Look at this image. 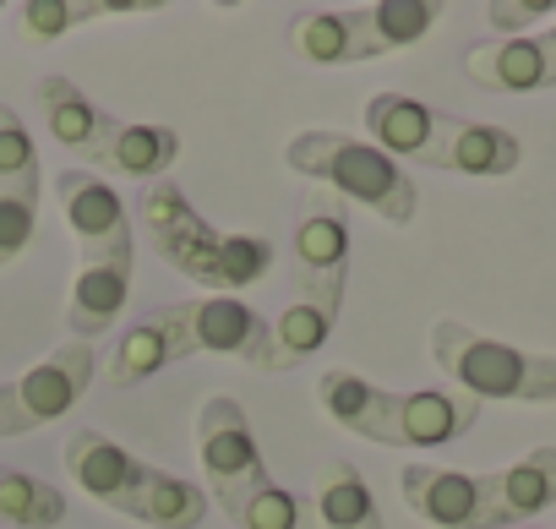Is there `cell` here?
Listing matches in <instances>:
<instances>
[{"mask_svg":"<svg viewBox=\"0 0 556 529\" xmlns=\"http://www.w3.org/2000/svg\"><path fill=\"white\" fill-rule=\"evenodd\" d=\"M66 469L93 502H104L110 513H126L137 524H153V529H197L213 507L202 486L131 458L121 442H110L93 426L66 437Z\"/></svg>","mask_w":556,"mask_h":529,"instance_id":"6da1fadb","label":"cell"},{"mask_svg":"<svg viewBox=\"0 0 556 529\" xmlns=\"http://www.w3.org/2000/svg\"><path fill=\"white\" fill-rule=\"evenodd\" d=\"M431 361L442 377H453L469 399H507V404H556V355H534L518 344H502L491 333H475L469 323L442 317L431 328Z\"/></svg>","mask_w":556,"mask_h":529,"instance_id":"7a4b0ae2","label":"cell"},{"mask_svg":"<svg viewBox=\"0 0 556 529\" xmlns=\"http://www.w3.org/2000/svg\"><path fill=\"white\" fill-rule=\"evenodd\" d=\"M285 159H290L295 175L328 180L339 197L371 207V213L388 218V224H409L415 207H420L415 180H409L388 153H377V148L361 142V137H344V131H301V137L285 148Z\"/></svg>","mask_w":556,"mask_h":529,"instance_id":"3957f363","label":"cell"},{"mask_svg":"<svg viewBox=\"0 0 556 529\" xmlns=\"http://www.w3.org/2000/svg\"><path fill=\"white\" fill-rule=\"evenodd\" d=\"M142 224L153 235V251L169 262L175 274L197 279L202 290H224V235L186 202V191L164 175L148 180L142 191Z\"/></svg>","mask_w":556,"mask_h":529,"instance_id":"277c9868","label":"cell"},{"mask_svg":"<svg viewBox=\"0 0 556 529\" xmlns=\"http://www.w3.org/2000/svg\"><path fill=\"white\" fill-rule=\"evenodd\" d=\"M197 458H202V475L213 486L207 502H218L229 518L240 513L245 491L267 480V464H262V448L251 437V420H245L240 399H229V393H213L197 410Z\"/></svg>","mask_w":556,"mask_h":529,"instance_id":"5b68a950","label":"cell"},{"mask_svg":"<svg viewBox=\"0 0 556 529\" xmlns=\"http://www.w3.org/2000/svg\"><path fill=\"white\" fill-rule=\"evenodd\" d=\"M93 377H99V350L83 344V339H66L39 366H28L17 382H7V431L12 437H28V431L61 420L88 393Z\"/></svg>","mask_w":556,"mask_h":529,"instance_id":"8992f818","label":"cell"},{"mask_svg":"<svg viewBox=\"0 0 556 529\" xmlns=\"http://www.w3.org/2000/svg\"><path fill=\"white\" fill-rule=\"evenodd\" d=\"M55 197H61V213H66L72 235H77V256L83 262H104V256H115V251L131 245L126 202L93 169H61L55 175Z\"/></svg>","mask_w":556,"mask_h":529,"instance_id":"52a82bcc","label":"cell"},{"mask_svg":"<svg viewBox=\"0 0 556 529\" xmlns=\"http://www.w3.org/2000/svg\"><path fill=\"white\" fill-rule=\"evenodd\" d=\"M399 486H404L409 513L426 518V524H437V529H496L485 475L442 469V464H409Z\"/></svg>","mask_w":556,"mask_h":529,"instance_id":"ba28073f","label":"cell"},{"mask_svg":"<svg viewBox=\"0 0 556 529\" xmlns=\"http://www.w3.org/2000/svg\"><path fill=\"white\" fill-rule=\"evenodd\" d=\"M191 339H197V350L235 355L251 371H290V361L278 355V344H273V323L256 306H245L240 295L191 301Z\"/></svg>","mask_w":556,"mask_h":529,"instance_id":"9c48e42d","label":"cell"},{"mask_svg":"<svg viewBox=\"0 0 556 529\" xmlns=\"http://www.w3.org/2000/svg\"><path fill=\"white\" fill-rule=\"evenodd\" d=\"M197 355V339H191V301H169L159 312H148L142 323L126 328L115 361H110V382L115 388H137L148 377H159L164 366Z\"/></svg>","mask_w":556,"mask_h":529,"instance_id":"30bf717a","label":"cell"},{"mask_svg":"<svg viewBox=\"0 0 556 529\" xmlns=\"http://www.w3.org/2000/svg\"><path fill=\"white\" fill-rule=\"evenodd\" d=\"M290 45L301 61L312 66H355V61H377L393 55L382 45V34L371 28L366 7H344V12H306L290 23Z\"/></svg>","mask_w":556,"mask_h":529,"instance_id":"8fae6325","label":"cell"},{"mask_svg":"<svg viewBox=\"0 0 556 529\" xmlns=\"http://www.w3.org/2000/svg\"><path fill=\"white\" fill-rule=\"evenodd\" d=\"M317 404L355 437L366 442H382V448H404L399 437V393L366 382L361 371H344V366H328L317 377Z\"/></svg>","mask_w":556,"mask_h":529,"instance_id":"7c38bea8","label":"cell"},{"mask_svg":"<svg viewBox=\"0 0 556 529\" xmlns=\"http://www.w3.org/2000/svg\"><path fill=\"white\" fill-rule=\"evenodd\" d=\"M131 274H137V245L104 256V262H83L77 268V285H72V306H66V328L72 339L93 344L99 333H110L126 312V295H131Z\"/></svg>","mask_w":556,"mask_h":529,"instance_id":"4fadbf2b","label":"cell"},{"mask_svg":"<svg viewBox=\"0 0 556 529\" xmlns=\"http://www.w3.org/2000/svg\"><path fill=\"white\" fill-rule=\"evenodd\" d=\"M366 131L371 148L399 159H420L437 169V142H442V110L409 99V93H371L366 99Z\"/></svg>","mask_w":556,"mask_h":529,"instance_id":"5bb4252c","label":"cell"},{"mask_svg":"<svg viewBox=\"0 0 556 529\" xmlns=\"http://www.w3.org/2000/svg\"><path fill=\"white\" fill-rule=\"evenodd\" d=\"M350 279V218L339 197H312L295 224V290Z\"/></svg>","mask_w":556,"mask_h":529,"instance_id":"9a60e30c","label":"cell"},{"mask_svg":"<svg viewBox=\"0 0 556 529\" xmlns=\"http://www.w3.org/2000/svg\"><path fill=\"white\" fill-rule=\"evenodd\" d=\"M464 72L475 88H491V93H540V88H556V72H551V55L540 45V34H518V39H485L464 55Z\"/></svg>","mask_w":556,"mask_h":529,"instance_id":"2e32d148","label":"cell"},{"mask_svg":"<svg viewBox=\"0 0 556 529\" xmlns=\"http://www.w3.org/2000/svg\"><path fill=\"white\" fill-rule=\"evenodd\" d=\"M39 115H45V131L83 164H99V148H104V131L115 115H104L72 77H45L39 83Z\"/></svg>","mask_w":556,"mask_h":529,"instance_id":"e0dca14e","label":"cell"},{"mask_svg":"<svg viewBox=\"0 0 556 529\" xmlns=\"http://www.w3.org/2000/svg\"><path fill=\"white\" fill-rule=\"evenodd\" d=\"M475 420H480V399H469L458 388L399 393V437H404V448H447V442L469 437Z\"/></svg>","mask_w":556,"mask_h":529,"instance_id":"ac0fdd59","label":"cell"},{"mask_svg":"<svg viewBox=\"0 0 556 529\" xmlns=\"http://www.w3.org/2000/svg\"><path fill=\"white\" fill-rule=\"evenodd\" d=\"M523 164V142L502 126L485 121H458L442 115V142H437V169H458V175H513Z\"/></svg>","mask_w":556,"mask_h":529,"instance_id":"d6986e66","label":"cell"},{"mask_svg":"<svg viewBox=\"0 0 556 529\" xmlns=\"http://www.w3.org/2000/svg\"><path fill=\"white\" fill-rule=\"evenodd\" d=\"M485 486H491L496 529L502 524H518V518H534L540 507L556 502V448H529L518 464L485 469Z\"/></svg>","mask_w":556,"mask_h":529,"instance_id":"ffe728a7","label":"cell"},{"mask_svg":"<svg viewBox=\"0 0 556 529\" xmlns=\"http://www.w3.org/2000/svg\"><path fill=\"white\" fill-rule=\"evenodd\" d=\"M344 290H350V279L312 285V290H301V295L285 306V317L273 323V344H278V355H285L290 366H301L306 355H317V350L333 339V323H339V312H344Z\"/></svg>","mask_w":556,"mask_h":529,"instance_id":"44dd1931","label":"cell"},{"mask_svg":"<svg viewBox=\"0 0 556 529\" xmlns=\"http://www.w3.org/2000/svg\"><path fill=\"white\" fill-rule=\"evenodd\" d=\"M175 159H180V137L153 121H110L104 148H99V164L131 180H164Z\"/></svg>","mask_w":556,"mask_h":529,"instance_id":"7402d4cb","label":"cell"},{"mask_svg":"<svg viewBox=\"0 0 556 529\" xmlns=\"http://www.w3.org/2000/svg\"><path fill=\"white\" fill-rule=\"evenodd\" d=\"M312 502H317V518L323 529H388L382 524V507L366 486V475L350 464V458H328L317 469V486H312Z\"/></svg>","mask_w":556,"mask_h":529,"instance_id":"603a6c76","label":"cell"},{"mask_svg":"<svg viewBox=\"0 0 556 529\" xmlns=\"http://www.w3.org/2000/svg\"><path fill=\"white\" fill-rule=\"evenodd\" d=\"M66 518V491L28 475V469H7L0 464V524L12 529H55Z\"/></svg>","mask_w":556,"mask_h":529,"instance_id":"cb8c5ba5","label":"cell"},{"mask_svg":"<svg viewBox=\"0 0 556 529\" xmlns=\"http://www.w3.org/2000/svg\"><path fill=\"white\" fill-rule=\"evenodd\" d=\"M235 524H240V529H323L317 502H312V496L285 491L273 475H267L262 486H251V491H245V502H240Z\"/></svg>","mask_w":556,"mask_h":529,"instance_id":"d4e9b609","label":"cell"},{"mask_svg":"<svg viewBox=\"0 0 556 529\" xmlns=\"http://www.w3.org/2000/svg\"><path fill=\"white\" fill-rule=\"evenodd\" d=\"M126 12H142V7H99V0H28L17 7V28L28 45H50L83 23H99V17H126Z\"/></svg>","mask_w":556,"mask_h":529,"instance_id":"484cf974","label":"cell"},{"mask_svg":"<svg viewBox=\"0 0 556 529\" xmlns=\"http://www.w3.org/2000/svg\"><path fill=\"white\" fill-rule=\"evenodd\" d=\"M39 186H45V169H39L34 131L23 126L12 104H0V191H39Z\"/></svg>","mask_w":556,"mask_h":529,"instance_id":"4316f807","label":"cell"},{"mask_svg":"<svg viewBox=\"0 0 556 529\" xmlns=\"http://www.w3.org/2000/svg\"><path fill=\"white\" fill-rule=\"evenodd\" d=\"M371 12V28L382 34L388 50H404L415 39H426L442 17V7H431V0H382V7H366Z\"/></svg>","mask_w":556,"mask_h":529,"instance_id":"83f0119b","label":"cell"},{"mask_svg":"<svg viewBox=\"0 0 556 529\" xmlns=\"http://www.w3.org/2000/svg\"><path fill=\"white\" fill-rule=\"evenodd\" d=\"M39 235V191H0V268L34 245Z\"/></svg>","mask_w":556,"mask_h":529,"instance_id":"f1b7e54d","label":"cell"},{"mask_svg":"<svg viewBox=\"0 0 556 529\" xmlns=\"http://www.w3.org/2000/svg\"><path fill=\"white\" fill-rule=\"evenodd\" d=\"M273 268V245L262 235H224V290H245Z\"/></svg>","mask_w":556,"mask_h":529,"instance_id":"f546056e","label":"cell"},{"mask_svg":"<svg viewBox=\"0 0 556 529\" xmlns=\"http://www.w3.org/2000/svg\"><path fill=\"white\" fill-rule=\"evenodd\" d=\"M551 17V0H491L485 23L502 28V39H518V28H534Z\"/></svg>","mask_w":556,"mask_h":529,"instance_id":"4dcf8cb0","label":"cell"},{"mask_svg":"<svg viewBox=\"0 0 556 529\" xmlns=\"http://www.w3.org/2000/svg\"><path fill=\"white\" fill-rule=\"evenodd\" d=\"M540 45H545V55H551V72H556V28H545V34H540Z\"/></svg>","mask_w":556,"mask_h":529,"instance_id":"1f68e13d","label":"cell"},{"mask_svg":"<svg viewBox=\"0 0 556 529\" xmlns=\"http://www.w3.org/2000/svg\"><path fill=\"white\" fill-rule=\"evenodd\" d=\"M0 437H12L7 431V382H0Z\"/></svg>","mask_w":556,"mask_h":529,"instance_id":"d6a6232c","label":"cell"}]
</instances>
